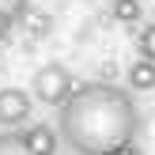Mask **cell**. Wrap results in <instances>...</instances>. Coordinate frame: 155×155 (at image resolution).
<instances>
[{
  "label": "cell",
  "mask_w": 155,
  "mask_h": 155,
  "mask_svg": "<svg viewBox=\"0 0 155 155\" xmlns=\"http://www.w3.org/2000/svg\"><path fill=\"white\" fill-rule=\"evenodd\" d=\"M140 110L129 87L117 83H83L57 110V140L76 155H110L136 140Z\"/></svg>",
  "instance_id": "6da1fadb"
},
{
  "label": "cell",
  "mask_w": 155,
  "mask_h": 155,
  "mask_svg": "<svg viewBox=\"0 0 155 155\" xmlns=\"http://www.w3.org/2000/svg\"><path fill=\"white\" fill-rule=\"evenodd\" d=\"M72 91H76V76L68 72V64H61V61H49V64H42L30 76V98L42 102V106L61 110Z\"/></svg>",
  "instance_id": "7a4b0ae2"
},
{
  "label": "cell",
  "mask_w": 155,
  "mask_h": 155,
  "mask_svg": "<svg viewBox=\"0 0 155 155\" xmlns=\"http://www.w3.org/2000/svg\"><path fill=\"white\" fill-rule=\"evenodd\" d=\"M34 117V98L23 87H0V129L4 133H19Z\"/></svg>",
  "instance_id": "3957f363"
},
{
  "label": "cell",
  "mask_w": 155,
  "mask_h": 155,
  "mask_svg": "<svg viewBox=\"0 0 155 155\" xmlns=\"http://www.w3.org/2000/svg\"><path fill=\"white\" fill-rule=\"evenodd\" d=\"M23 144H27L30 155H57V129L49 125H27V133H23Z\"/></svg>",
  "instance_id": "277c9868"
},
{
  "label": "cell",
  "mask_w": 155,
  "mask_h": 155,
  "mask_svg": "<svg viewBox=\"0 0 155 155\" xmlns=\"http://www.w3.org/2000/svg\"><path fill=\"white\" fill-rule=\"evenodd\" d=\"M125 80H129V91H155V64L136 57L133 64H129Z\"/></svg>",
  "instance_id": "5b68a950"
},
{
  "label": "cell",
  "mask_w": 155,
  "mask_h": 155,
  "mask_svg": "<svg viewBox=\"0 0 155 155\" xmlns=\"http://www.w3.org/2000/svg\"><path fill=\"white\" fill-rule=\"evenodd\" d=\"M110 19L121 27H136L144 19V4L140 0H110Z\"/></svg>",
  "instance_id": "8992f818"
},
{
  "label": "cell",
  "mask_w": 155,
  "mask_h": 155,
  "mask_svg": "<svg viewBox=\"0 0 155 155\" xmlns=\"http://www.w3.org/2000/svg\"><path fill=\"white\" fill-rule=\"evenodd\" d=\"M136 57L155 64V23H144L140 27V34H136Z\"/></svg>",
  "instance_id": "52a82bcc"
},
{
  "label": "cell",
  "mask_w": 155,
  "mask_h": 155,
  "mask_svg": "<svg viewBox=\"0 0 155 155\" xmlns=\"http://www.w3.org/2000/svg\"><path fill=\"white\" fill-rule=\"evenodd\" d=\"M0 155H30L23 144V133H0Z\"/></svg>",
  "instance_id": "ba28073f"
},
{
  "label": "cell",
  "mask_w": 155,
  "mask_h": 155,
  "mask_svg": "<svg viewBox=\"0 0 155 155\" xmlns=\"http://www.w3.org/2000/svg\"><path fill=\"white\" fill-rule=\"evenodd\" d=\"M0 12L12 15L15 23H23V19H27V12H30V0H0Z\"/></svg>",
  "instance_id": "9c48e42d"
},
{
  "label": "cell",
  "mask_w": 155,
  "mask_h": 155,
  "mask_svg": "<svg viewBox=\"0 0 155 155\" xmlns=\"http://www.w3.org/2000/svg\"><path fill=\"white\" fill-rule=\"evenodd\" d=\"M30 30H34V34H45V30H49V15H30Z\"/></svg>",
  "instance_id": "30bf717a"
},
{
  "label": "cell",
  "mask_w": 155,
  "mask_h": 155,
  "mask_svg": "<svg viewBox=\"0 0 155 155\" xmlns=\"http://www.w3.org/2000/svg\"><path fill=\"white\" fill-rule=\"evenodd\" d=\"M12 27H15V19H12V15H4V12H0V42H4L8 34H12Z\"/></svg>",
  "instance_id": "8fae6325"
},
{
  "label": "cell",
  "mask_w": 155,
  "mask_h": 155,
  "mask_svg": "<svg viewBox=\"0 0 155 155\" xmlns=\"http://www.w3.org/2000/svg\"><path fill=\"white\" fill-rule=\"evenodd\" d=\"M110 155H144L136 144H125V148H117V151H110Z\"/></svg>",
  "instance_id": "7c38bea8"
}]
</instances>
